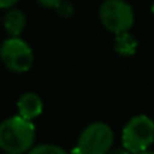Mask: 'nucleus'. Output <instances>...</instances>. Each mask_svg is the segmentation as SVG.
Instances as JSON below:
<instances>
[{
  "instance_id": "obj_1",
  "label": "nucleus",
  "mask_w": 154,
  "mask_h": 154,
  "mask_svg": "<svg viewBox=\"0 0 154 154\" xmlns=\"http://www.w3.org/2000/svg\"><path fill=\"white\" fill-rule=\"evenodd\" d=\"M36 127L33 121L12 115L0 123V148L8 154H27L35 147Z\"/></svg>"
},
{
  "instance_id": "obj_2",
  "label": "nucleus",
  "mask_w": 154,
  "mask_h": 154,
  "mask_svg": "<svg viewBox=\"0 0 154 154\" xmlns=\"http://www.w3.org/2000/svg\"><path fill=\"white\" fill-rule=\"evenodd\" d=\"M154 142V120L145 114L133 115L121 130V144L132 154L150 150Z\"/></svg>"
},
{
  "instance_id": "obj_3",
  "label": "nucleus",
  "mask_w": 154,
  "mask_h": 154,
  "mask_svg": "<svg viewBox=\"0 0 154 154\" xmlns=\"http://www.w3.org/2000/svg\"><path fill=\"white\" fill-rule=\"evenodd\" d=\"M114 145V132L109 124L96 121L79 133L72 154H108Z\"/></svg>"
},
{
  "instance_id": "obj_4",
  "label": "nucleus",
  "mask_w": 154,
  "mask_h": 154,
  "mask_svg": "<svg viewBox=\"0 0 154 154\" xmlns=\"http://www.w3.org/2000/svg\"><path fill=\"white\" fill-rule=\"evenodd\" d=\"M99 18L103 27L114 35L126 33L135 24L133 9L124 0H105L99 9Z\"/></svg>"
},
{
  "instance_id": "obj_5",
  "label": "nucleus",
  "mask_w": 154,
  "mask_h": 154,
  "mask_svg": "<svg viewBox=\"0 0 154 154\" xmlns=\"http://www.w3.org/2000/svg\"><path fill=\"white\" fill-rule=\"evenodd\" d=\"M0 58L3 64L15 73H26L32 69L33 61H35V54L32 47L18 38H8L3 41L0 47Z\"/></svg>"
},
{
  "instance_id": "obj_6",
  "label": "nucleus",
  "mask_w": 154,
  "mask_h": 154,
  "mask_svg": "<svg viewBox=\"0 0 154 154\" xmlns=\"http://www.w3.org/2000/svg\"><path fill=\"white\" fill-rule=\"evenodd\" d=\"M17 109H18V115L29 120V121H33L36 120L38 117L42 115L44 112V102L41 99L39 94L36 93H24L20 96L18 102H17Z\"/></svg>"
},
{
  "instance_id": "obj_7",
  "label": "nucleus",
  "mask_w": 154,
  "mask_h": 154,
  "mask_svg": "<svg viewBox=\"0 0 154 154\" xmlns=\"http://www.w3.org/2000/svg\"><path fill=\"white\" fill-rule=\"evenodd\" d=\"M27 26V17L21 9L11 8L3 17V27L11 38H18Z\"/></svg>"
},
{
  "instance_id": "obj_8",
  "label": "nucleus",
  "mask_w": 154,
  "mask_h": 154,
  "mask_svg": "<svg viewBox=\"0 0 154 154\" xmlns=\"http://www.w3.org/2000/svg\"><path fill=\"white\" fill-rule=\"evenodd\" d=\"M138 39L130 35L129 32L126 33H120V35H115V44H114V48L115 52L123 55V57H132L135 55L138 51Z\"/></svg>"
},
{
  "instance_id": "obj_9",
  "label": "nucleus",
  "mask_w": 154,
  "mask_h": 154,
  "mask_svg": "<svg viewBox=\"0 0 154 154\" xmlns=\"http://www.w3.org/2000/svg\"><path fill=\"white\" fill-rule=\"evenodd\" d=\"M27 154H69L64 148L55 145V144H41L33 147Z\"/></svg>"
},
{
  "instance_id": "obj_10",
  "label": "nucleus",
  "mask_w": 154,
  "mask_h": 154,
  "mask_svg": "<svg viewBox=\"0 0 154 154\" xmlns=\"http://www.w3.org/2000/svg\"><path fill=\"white\" fill-rule=\"evenodd\" d=\"M45 8H60L63 5V0H38Z\"/></svg>"
},
{
  "instance_id": "obj_11",
  "label": "nucleus",
  "mask_w": 154,
  "mask_h": 154,
  "mask_svg": "<svg viewBox=\"0 0 154 154\" xmlns=\"http://www.w3.org/2000/svg\"><path fill=\"white\" fill-rule=\"evenodd\" d=\"M20 0H0V9H11Z\"/></svg>"
},
{
  "instance_id": "obj_12",
  "label": "nucleus",
  "mask_w": 154,
  "mask_h": 154,
  "mask_svg": "<svg viewBox=\"0 0 154 154\" xmlns=\"http://www.w3.org/2000/svg\"><path fill=\"white\" fill-rule=\"evenodd\" d=\"M108 154H132V153L123 147V148H111V151Z\"/></svg>"
},
{
  "instance_id": "obj_13",
  "label": "nucleus",
  "mask_w": 154,
  "mask_h": 154,
  "mask_svg": "<svg viewBox=\"0 0 154 154\" xmlns=\"http://www.w3.org/2000/svg\"><path fill=\"white\" fill-rule=\"evenodd\" d=\"M136 154H154V151H150V150H147V151H142V153H136Z\"/></svg>"
},
{
  "instance_id": "obj_14",
  "label": "nucleus",
  "mask_w": 154,
  "mask_h": 154,
  "mask_svg": "<svg viewBox=\"0 0 154 154\" xmlns=\"http://www.w3.org/2000/svg\"><path fill=\"white\" fill-rule=\"evenodd\" d=\"M151 11H153V15H154V3H153V8H151Z\"/></svg>"
},
{
  "instance_id": "obj_15",
  "label": "nucleus",
  "mask_w": 154,
  "mask_h": 154,
  "mask_svg": "<svg viewBox=\"0 0 154 154\" xmlns=\"http://www.w3.org/2000/svg\"><path fill=\"white\" fill-rule=\"evenodd\" d=\"M2 154H8V153H2Z\"/></svg>"
}]
</instances>
